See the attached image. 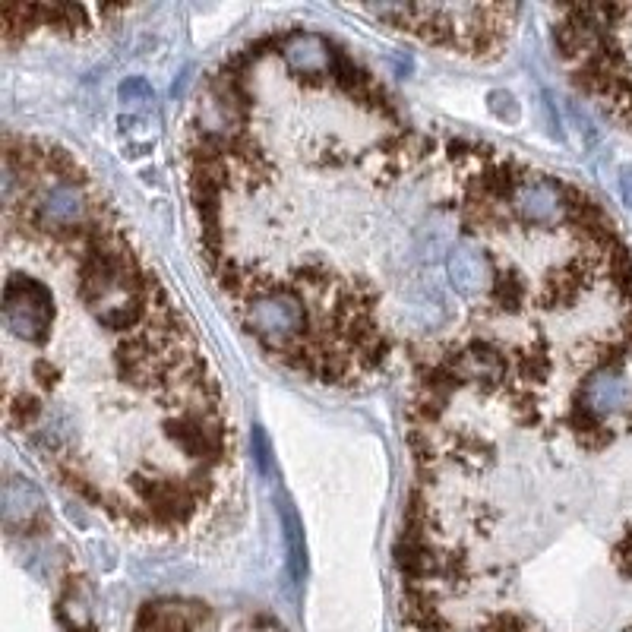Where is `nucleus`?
<instances>
[{"label": "nucleus", "mask_w": 632, "mask_h": 632, "mask_svg": "<svg viewBox=\"0 0 632 632\" xmlns=\"http://www.w3.org/2000/svg\"><path fill=\"white\" fill-rule=\"evenodd\" d=\"M629 402H632V380L620 370V364H601L579 392V405L601 421L607 414L623 411Z\"/></svg>", "instance_id": "nucleus-3"}, {"label": "nucleus", "mask_w": 632, "mask_h": 632, "mask_svg": "<svg viewBox=\"0 0 632 632\" xmlns=\"http://www.w3.org/2000/svg\"><path fill=\"white\" fill-rule=\"evenodd\" d=\"M95 316H98V323H102V326L121 332V329H133L136 323L143 320V304L136 301V298H130L124 304H111L105 310H98Z\"/></svg>", "instance_id": "nucleus-11"}, {"label": "nucleus", "mask_w": 632, "mask_h": 632, "mask_svg": "<svg viewBox=\"0 0 632 632\" xmlns=\"http://www.w3.org/2000/svg\"><path fill=\"white\" fill-rule=\"evenodd\" d=\"M282 54L294 73L323 76L332 67V48L313 32H291L282 42Z\"/></svg>", "instance_id": "nucleus-7"}, {"label": "nucleus", "mask_w": 632, "mask_h": 632, "mask_svg": "<svg viewBox=\"0 0 632 632\" xmlns=\"http://www.w3.org/2000/svg\"><path fill=\"white\" fill-rule=\"evenodd\" d=\"M38 402L32 399V395H19V399L10 405V418L16 421V424H32L35 418H38Z\"/></svg>", "instance_id": "nucleus-16"}, {"label": "nucleus", "mask_w": 632, "mask_h": 632, "mask_svg": "<svg viewBox=\"0 0 632 632\" xmlns=\"http://www.w3.org/2000/svg\"><path fill=\"white\" fill-rule=\"evenodd\" d=\"M490 111L497 117H509V121H519V105L509 92H490Z\"/></svg>", "instance_id": "nucleus-15"}, {"label": "nucleus", "mask_w": 632, "mask_h": 632, "mask_svg": "<svg viewBox=\"0 0 632 632\" xmlns=\"http://www.w3.org/2000/svg\"><path fill=\"white\" fill-rule=\"evenodd\" d=\"M582 288V275L576 269H563L557 272L553 279L547 282V301L550 304H563V301H572Z\"/></svg>", "instance_id": "nucleus-13"}, {"label": "nucleus", "mask_w": 632, "mask_h": 632, "mask_svg": "<svg viewBox=\"0 0 632 632\" xmlns=\"http://www.w3.org/2000/svg\"><path fill=\"white\" fill-rule=\"evenodd\" d=\"M168 440L181 446L187 456L193 459H203V462H219L225 443H222V430L209 427L203 418H196V414H181V418H171L165 424Z\"/></svg>", "instance_id": "nucleus-6"}, {"label": "nucleus", "mask_w": 632, "mask_h": 632, "mask_svg": "<svg viewBox=\"0 0 632 632\" xmlns=\"http://www.w3.org/2000/svg\"><path fill=\"white\" fill-rule=\"evenodd\" d=\"M620 193H623V200L632 206V168L620 171Z\"/></svg>", "instance_id": "nucleus-18"}, {"label": "nucleus", "mask_w": 632, "mask_h": 632, "mask_svg": "<svg viewBox=\"0 0 632 632\" xmlns=\"http://www.w3.org/2000/svg\"><path fill=\"white\" fill-rule=\"evenodd\" d=\"M490 632H525V623L519 617H497L490 623Z\"/></svg>", "instance_id": "nucleus-17"}, {"label": "nucleus", "mask_w": 632, "mask_h": 632, "mask_svg": "<svg viewBox=\"0 0 632 632\" xmlns=\"http://www.w3.org/2000/svg\"><path fill=\"white\" fill-rule=\"evenodd\" d=\"M285 538H288V550H291V569H294V579H304V531L301 522L294 516V509L285 506Z\"/></svg>", "instance_id": "nucleus-12"}, {"label": "nucleus", "mask_w": 632, "mask_h": 632, "mask_svg": "<svg viewBox=\"0 0 632 632\" xmlns=\"http://www.w3.org/2000/svg\"><path fill=\"white\" fill-rule=\"evenodd\" d=\"M35 373H38V377H42V383H45V386H48V383L54 380V370H51V367H48L45 361H38V364H35Z\"/></svg>", "instance_id": "nucleus-19"}, {"label": "nucleus", "mask_w": 632, "mask_h": 632, "mask_svg": "<svg viewBox=\"0 0 632 632\" xmlns=\"http://www.w3.org/2000/svg\"><path fill=\"white\" fill-rule=\"evenodd\" d=\"M493 298L503 310H519L525 301V285L519 275H503V279H493Z\"/></svg>", "instance_id": "nucleus-14"}, {"label": "nucleus", "mask_w": 632, "mask_h": 632, "mask_svg": "<svg viewBox=\"0 0 632 632\" xmlns=\"http://www.w3.org/2000/svg\"><path fill=\"white\" fill-rule=\"evenodd\" d=\"M38 512H42V493H38L23 478H10L4 484V522H7V528H29Z\"/></svg>", "instance_id": "nucleus-10"}, {"label": "nucleus", "mask_w": 632, "mask_h": 632, "mask_svg": "<svg viewBox=\"0 0 632 632\" xmlns=\"http://www.w3.org/2000/svg\"><path fill=\"white\" fill-rule=\"evenodd\" d=\"M247 323L256 335L275 348H285L291 339H298L307 326V313L298 294L291 291H260L253 294V301L247 304Z\"/></svg>", "instance_id": "nucleus-2"}, {"label": "nucleus", "mask_w": 632, "mask_h": 632, "mask_svg": "<svg viewBox=\"0 0 632 632\" xmlns=\"http://www.w3.org/2000/svg\"><path fill=\"white\" fill-rule=\"evenodd\" d=\"M35 219L48 231H76L86 219V200L73 184L48 187L35 203Z\"/></svg>", "instance_id": "nucleus-5"}, {"label": "nucleus", "mask_w": 632, "mask_h": 632, "mask_svg": "<svg viewBox=\"0 0 632 632\" xmlns=\"http://www.w3.org/2000/svg\"><path fill=\"white\" fill-rule=\"evenodd\" d=\"M206 617L200 604H177V601H162V604H146L136 632H193V626Z\"/></svg>", "instance_id": "nucleus-8"}, {"label": "nucleus", "mask_w": 632, "mask_h": 632, "mask_svg": "<svg viewBox=\"0 0 632 632\" xmlns=\"http://www.w3.org/2000/svg\"><path fill=\"white\" fill-rule=\"evenodd\" d=\"M4 316L7 326L26 342H45L54 316V298L51 291L29 279V275H13L4 288Z\"/></svg>", "instance_id": "nucleus-1"}, {"label": "nucleus", "mask_w": 632, "mask_h": 632, "mask_svg": "<svg viewBox=\"0 0 632 632\" xmlns=\"http://www.w3.org/2000/svg\"><path fill=\"white\" fill-rule=\"evenodd\" d=\"M512 209L531 225H553L569 212L566 196L550 181H522L512 190Z\"/></svg>", "instance_id": "nucleus-4"}, {"label": "nucleus", "mask_w": 632, "mask_h": 632, "mask_svg": "<svg viewBox=\"0 0 632 632\" xmlns=\"http://www.w3.org/2000/svg\"><path fill=\"white\" fill-rule=\"evenodd\" d=\"M449 279L465 298H474V294H481L493 279L490 260L474 247H456L449 253Z\"/></svg>", "instance_id": "nucleus-9"}]
</instances>
